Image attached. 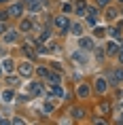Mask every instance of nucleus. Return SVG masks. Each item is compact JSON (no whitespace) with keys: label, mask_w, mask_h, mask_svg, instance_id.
Returning a JSON list of instances; mask_svg holds the SVG:
<instances>
[{"label":"nucleus","mask_w":123,"mask_h":125,"mask_svg":"<svg viewBox=\"0 0 123 125\" xmlns=\"http://www.w3.org/2000/svg\"><path fill=\"white\" fill-rule=\"evenodd\" d=\"M2 28H4V26H2V23H0V32H2Z\"/></svg>","instance_id":"nucleus-35"},{"label":"nucleus","mask_w":123,"mask_h":125,"mask_svg":"<svg viewBox=\"0 0 123 125\" xmlns=\"http://www.w3.org/2000/svg\"><path fill=\"white\" fill-rule=\"evenodd\" d=\"M104 17H106V19H115V17H117V11H115V9H108Z\"/></svg>","instance_id":"nucleus-20"},{"label":"nucleus","mask_w":123,"mask_h":125,"mask_svg":"<svg viewBox=\"0 0 123 125\" xmlns=\"http://www.w3.org/2000/svg\"><path fill=\"white\" fill-rule=\"evenodd\" d=\"M13 68H15V62H13V59H4V62H2V72H13Z\"/></svg>","instance_id":"nucleus-9"},{"label":"nucleus","mask_w":123,"mask_h":125,"mask_svg":"<svg viewBox=\"0 0 123 125\" xmlns=\"http://www.w3.org/2000/svg\"><path fill=\"white\" fill-rule=\"evenodd\" d=\"M28 9H30L32 13L40 11V9H43V0H28Z\"/></svg>","instance_id":"nucleus-6"},{"label":"nucleus","mask_w":123,"mask_h":125,"mask_svg":"<svg viewBox=\"0 0 123 125\" xmlns=\"http://www.w3.org/2000/svg\"><path fill=\"white\" fill-rule=\"evenodd\" d=\"M108 79L112 81V83H123V70H121V68H117V70H112Z\"/></svg>","instance_id":"nucleus-5"},{"label":"nucleus","mask_w":123,"mask_h":125,"mask_svg":"<svg viewBox=\"0 0 123 125\" xmlns=\"http://www.w3.org/2000/svg\"><path fill=\"white\" fill-rule=\"evenodd\" d=\"M15 40H17V30H9V32L4 34V42L11 45V42H15Z\"/></svg>","instance_id":"nucleus-11"},{"label":"nucleus","mask_w":123,"mask_h":125,"mask_svg":"<svg viewBox=\"0 0 123 125\" xmlns=\"http://www.w3.org/2000/svg\"><path fill=\"white\" fill-rule=\"evenodd\" d=\"M49 36H51V32H43V34H40V38H38V42H45V40H49Z\"/></svg>","instance_id":"nucleus-23"},{"label":"nucleus","mask_w":123,"mask_h":125,"mask_svg":"<svg viewBox=\"0 0 123 125\" xmlns=\"http://www.w3.org/2000/svg\"><path fill=\"white\" fill-rule=\"evenodd\" d=\"M55 28H57L59 32H68L70 30V19L66 15H57L55 17Z\"/></svg>","instance_id":"nucleus-1"},{"label":"nucleus","mask_w":123,"mask_h":125,"mask_svg":"<svg viewBox=\"0 0 123 125\" xmlns=\"http://www.w3.org/2000/svg\"><path fill=\"white\" fill-rule=\"evenodd\" d=\"M106 87H108V83H106V79H96V91H100V93H104L106 91Z\"/></svg>","instance_id":"nucleus-8"},{"label":"nucleus","mask_w":123,"mask_h":125,"mask_svg":"<svg viewBox=\"0 0 123 125\" xmlns=\"http://www.w3.org/2000/svg\"><path fill=\"white\" fill-rule=\"evenodd\" d=\"M70 32L74 34V36H81V34H83V26H81V23H70Z\"/></svg>","instance_id":"nucleus-13"},{"label":"nucleus","mask_w":123,"mask_h":125,"mask_svg":"<svg viewBox=\"0 0 123 125\" xmlns=\"http://www.w3.org/2000/svg\"><path fill=\"white\" fill-rule=\"evenodd\" d=\"M32 91L36 93V95H40V93H43V87L40 85H32Z\"/></svg>","instance_id":"nucleus-26"},{"label":"nucleus","mask_w":123,"mask_h":125,"mask_svg":"<svg viewBox=\"0 0 123 125\" xmlns=\"http://www.w3.org/2000/svg\"><path fill=\"white\" fill-rule=\"evenodd\" d=\"M51 93L55 95V98H59V100H62V98L66 95V91L62 89V85H51Z\"/></svg>","instance_id":"nucleus-10"},{"label":"nucleus","mask_w":123,"mask_h":125,"mask_svg":"<svg viewBox=\"0 0 123 125\" xmlns=\"http://www.w3.org/2000/svg\"><path fill=\"white\" fill-rule=\"evenodd\" d=\"M87 23H89V26H96V17H91V15H87Z\"/></svg>","instance_id":"nucleus-28"},{"label":"nucleus","mask_w":123,"mask_h":125,"mask_svg":"<svg viewBox=\"0 0 123 125\" xmlns=\"http://www.w3.org/2000/svg\"><path fill=\"white\" fill-rule=\"evenodd\" d=\"M77 15H78V17L87 15V2H85V0H78V2H77Z\"/></svg>","instance_id":"nucleus-7"},{"label":"nucleus","mask_w":123,"mask_h":125,"mask_svg":"<svg viewBox=\"0 0 123 125\" xmlns=\"http://www.w3.org/2000/svg\"><path fill=\"white\" fill-rule=\"evenodd\" d=\"M100 110H102V112H108V110H110V106L104 102V104H100Z\"/></svg>","instance_id":"nucleus-27"},{"label":"nucleus","mask_w":123,"mask_h":125,"mask_svg":"<svg viewBox=\"0 0 123 125\" xmlns=\"http://www.w3.org/2000/svg\"><path fill=\"white\" fill-rule=\"evenodd\" d=\"M15 93L11 91V89H7V91H2V102H13Z\"/></svg>","instance_id":"nucleus-16"},{"label":"nucleus","mask_w":123,"mask_h":125,"mask_svg":"<svg viewBox=\"0 0 123 125\" xmlns=\"http://www.w3.org/2000/svg\"><path fill=\"white\" fill-rule=\"evenodd\" d=\"M21 30H23V32H30V30H32V21L23 19V21H21Z\"/></svg>","instance_id":"nucleus-17"},{"label":"nucleus","mask_w":123,"mask_h":125,"mask_svg":"<svg viewBox=\"0 0 123 125\" xmlns=\"http://www.w3.org/2000/svg\"><path fill=\"white\" fill-rule=\"evenodd\" d=\"M49 81H51V85H59L62 83V76L59 74H49Z\"/></svg>","instance_id":"nucleus-18"},{"label":"nucleus","mask_w":123,"mask_h":125,"mask_svg":"<svg viewBox=\"0 0 123 125\" xmlns=\"http://www.w3.org/2000/svg\"><path fill=\"white\" fill-rule=\"evenodd\" d=\"M121 2H123V0H121Z\"/></svg>","instance_id":"nucleus-37"},{"label":"nucleus","mask_w":123,"mask_h":125,"mask_svg":"<svg viewBox=\"0 0 123 125\" xmlns=\"http://www.w3.org/2000/svg\"><path fill=\"white\" fill-rule=\"evenodd\" d=\"M53 106H55V104H53V100H47L45 106H43V110H45V112H51V110H53Z\"/></svg>","instance_id":"nucleus-19"},{"label":"nucleus","mask_w":123,"mask_h":125,"mask_svg":"<svg viewBox=\"0 0 123 125\" xmlns=\"http://www.w3.org/2000/svg\"><path fill=\"white\" fill-rule=\"evenodd\" d=\"M72 59H74V62H81V64H83V62H85V55H83V53H72Z\"/></svg>","instance_id":"nucleus-21"},{"label":"nucleus","mask_w":123,"mask_h":125,"mask_svg":"<svg viewBox=\"0 0 123 125\" xmlns=\"http://www.w3.org/2000/svg\"><path fill=\"white\" fill-rule=\"evenodd\" d=\"M98 7H108V0H98Z\"/></svg>","instance_id":"nucleus-31"},{"label":"nucleus","mask_w":123,"mask_h":125,"mask_svg":"<svg viewBox=\"0 0 123 125\" xmlns=\"http://www.w3.org/2000/svg\"><path fill=\"white\" fill-rule=\"evenodd\" d=\"M78 49L81 51H91L93 49V40L89 36H78Z\"/></svg>","instance_id":"nucleus-2"},{"label":"nucleus","mask_w":123,"mask_h":125,"mask_svg":"<svg viewBox=\"0 0 123 125\" xmlns=\"http://www.w3.org/2000/svg\"><path fill=\"white\" fill-rule=\"evenodd\" d=\"M108 34L112 36V38H121V32H119L117 28H112V30H108Z\"/></svg>","instance_id":"nucleus-22"},{"label":"nucleus","mask_w":123,"mask_h":125,"mask_svg":"<svg viewBox=\"0 0 123 125\" xmlns=\"http://www.w3.org/2000/svg\"><path fill=\"white\" fill-rule=\"evenodd\" d=\"M77 93L81 95V98H87V95H89V87H87V85H78Z\"/></svg>","instance_id":"nucleus-15"},{"label":"nucleus","mask_w":123,"mask_h":125,"mask_svg":"<svg viewBox=\"0 0 123 125\" xmlns=\"http://www.w3.org/2000/svg\"><path fill=\"white\" fill-rule=\"evenodd\" d=\"M119 62L123 64V51H119Z\"/></svg>","instance_id":"nucleus-32"},{"label":"nucleus","mask_w":123,"mask_h":125,"mask_svg":"<svg viewBox=\"0 0 123 125\" xmlns=\"http://www.w3.org/2000/svg\"><path fill=\"white\" fill-rule=\"evenodd\" d=\"M19 74H21V76H32V74H34L32 64H30V62H23V64L19 66Z\"/></svg>","instance_id":"nucleus-3"},{"label":"nucleus","mask_w":123,"mask_h":125,"mask_svg":"<svg viewBox=\"0 0 123 125\" xmlns=\"http://www.w3.org/2000/svg\"><path fill=\"white\" fill-rule=\"evenodd\" d=\"M87 15L96 17V15H98V9H96V7H89V9H87Z\"/></svg>","instance_id":"nucleus-25"},{"label":"nucleus","mask_w":123,"mask_h":125,"mask_svg":"<svg viewBox=\"0 0 123 125\" xmlns=\"http://www.w3.org/2000/svg\"><path fill=\"white\" fill-rule=\"evenodd\" d=\"M0 2H4V0H0Z\"/></svg>","instance_id":"nucleus-36"},{"label":"nucleus","mask_w":123,"mask_h":125,"mask_svg":"<svg viewBox=\"0 0 123 125\" xmlns=\"http://www.w3.org/2000/svg\"><path fill=\"white\" fill-rule=\"evenodd\" d=\"M117 51H119L117 42H112V40H110V42H106V53H108V55H115Z\"/></svg>","instance_id":"nucleus-12"},{"label":"nucleus","mask_w":123,"mask_h":125,"mask_svg":"<svg viewBox=\"0 0 123 125\" xmlns=\"http://www.w3.org/2000/svg\"><path fill=\"white\" fill-rule=\"evenodd\" d=\"M0 123H7V121H4V119H2V117H0Z\"/></svg>","instance_id":"nucleus-34"},{"label":"nucleus","mask_w":123,"mask_h":125,"mask_svg":"<svg viewBox=\"0 0 123 125\" xmlns=\"http://www.w3.org/2000/svg\"><path fill=\"white\" fill-rule=\"evenodd\" d=\"M70 117H74V119H83V117H85V110H83V108H72V110H70Z\"/></svg>","instance_id":"nucleus-14"},{"label":"nucleus","mask_w":123,"mask_h":125,"mask_svg":"<svg viewBox=\"0 0 123 125\" xmlns=\"http://www.w3.org/2000/svg\"><path fill=\"white\" fill-rule=\"evenodd\" d=\"M23 51H26L28 55H30V57L34 55V51H32V45H23Z\"/></svg>","instance_id":"nucleus-24"},{"label":"nucleus","mask_w":123,"mask_h":125,"mask_svg":"<svg viewBox=\"0 0 123 125\" xmlns=\"http://www.w3.org/2000/svg\"><path fill=\"white\" fill-rule=\"evenodd\" d=\"M7 17H11V15H9V11H2V13H0V21H4Z\"/></svg>","instance_id":"nucleus-29"},{"label":"nucleus","mask_w":123,"mask_h":125,"mask_svg":"<svg viewBox=\"0 0 123 125\" xmlns=\"http://www.w3.org/2000/svg\"><path fill=\"white\" fill-rule=\"evenodd\" d=\"M38 74H40V76H49V72H47L45 68H38Z\"/></svg>","instance_id":"nucleus-30"},{"label":"nucleus","mask_w":123,"mask_h":125,"mask_svg":"<svg viewBox=\"0 0 123 125\" xmlns=\"http://www.w3.org/2000/svg\"><path fill=\"white\" fill-rule=\"evenodd\" d=\"M21 13H23V7L21 4H11L9 7V15L11 17H21Z\"/></svg>","instance_id":"nucleus-4"},{"label":"nucleus","mask_w":123,"mask_h":125,"mask_svg":"<svg viewBox=\"0 0 123 125\" xmlns=\"http://www.w3.org/2000/svg\"><path fill=\"white\" fill-rule=\"evenodd\" d=\"M119 121H121V123H123V112H121V115H119Z\"/></svg>","instance_id":"nucleus-33"}]
</instances>
